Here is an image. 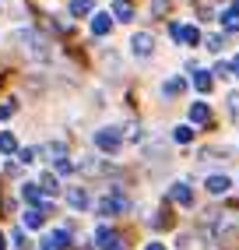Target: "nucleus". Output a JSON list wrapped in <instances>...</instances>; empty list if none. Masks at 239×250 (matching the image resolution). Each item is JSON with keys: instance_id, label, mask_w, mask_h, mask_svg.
<instances>
[{"instance_id": "18", "label": "nucleus", "mask_w": 239, "mask_h": 250, "mask_svg": "<svg viewBox=\"0 0 239 250\" xmlns=\"http://www.w3.org/2000/svg\"><path fill=\"white\" fill-rule=\"evenodd\" d=\"M25 226H28V229H36V226H42V211H39V208H32V211H25Z\"/></svg>"}, {"instance_id": "15", "label": "nucleus", "mask_w": 239, "mask_h": 250, "mask_svg": "<svg viewBox=\"0 0 239 250\" xmlns=\"http://www.w3.org/2000/svg\"><path fill=\"white\" fill-rule=\"evenodd\" d=\"M194 88H197V92H211V74H208V71H197Z\"/></svg>"}, {"instance_id": "3", "label": "nucleus", "mask_w": 239, "mask_h": 250, "mask_svg": "<svg viewBox=\"0 0 239 250\" xmlns=\"http://www.w3.org/2000/svg\"><path fill=\"white\" fill-rule=\"evenodd\" d=\"M130 49H134V57H151V49H155V39H151V32H134V39H130Z\"/></svg>"}, {"instance_id": "2", "label": "nucleus", "mask_w": 239, "mask_h": 250, "mask_svg": "<svg viewBox=\"0 0 239 250\" xmlns=\"http://www.w3.org/2000/svg\"><path fill=\"white\" fill-rule=\"evenodd\" d=\"M169 36H173L176 42H186V46H197V42H200V32H197L194 25H179V21L169 25Z\"/></svg>"}, {"instance_id": "11", "label": "nucleus", "mask_w": 239, "mask_h": 250, "mask_svg": "<svg viewBox=\"0 0 239 250\" xmlns=\"http://www.w3.org/2000/svg\"><path fill=\"white\" fill-rule=\"evenodd\" d=\"M190 120H194V124H208V120H211V109L204 106V103H194V106H190Z\"/></svg>"}, {"instance_id": "19", "label": "nucleus", "mask_w": 239, "mask_h": 250, "mask_svg": "<svg viewBox=\"0 0 239 250\" xmlns=\"http://www.w3.org/2000/svg\"><path fill=\"white\" fill-rule=\"evenodd\" d=\"M39 183H42V194H57V190H60V187H57V176H53V173H46V176H42Z\"/></svg>"}, {"instance_id": "25", "label": "nucleus", "mask_w": 239, "mask_h": 250, "mask_svg": "<svg viewBox=\"0 0 239 250\" xmlns=\"http://www.w3.org/2000/svg\"><path fill=\"white\" fill-rule=\"evenodd\" d=\"M0 250H4V236H0Z\"/></svg>"}, {"instance_id": "23", "label": "nucleus", "mask_w": 239, "mask_h": 250, "mask_svg": "<svg viewBox=\"0 0 239 250\" xmlns=\"http://www.w3.org/2000/svg\"><path fill=\"white\" fill-rule=\"evenodd\" d=\"M229 67H232V74H236V78H239V53H236V57H232V63H229Z\"/></svg>"}, {"instance_id": "4", "label": "nucleus", "mask_w": 239, "mask_h": 250, "mask_svg": "<svg viewBox=\"0 0 239 250\" xmlns=\"http://www.w3.org/2000/svg\"><path fill=\"white\" fill-rule=\"evenodd\" d=\"M95 243H99L102 250H120V236H116L113 229H106V226L95 229Z\"/></svg>"}, {"instance_id": "24", "label": "nucleus", "mask_w": 239, "mask_h": 250, "mask_svg": "<svg viewBox=\"0 0 239 250\" xmlns=\"http://www.w3.org/2000/svg\"><path fill=\"white\" fill-rule=\"evenodd\" d=\"M144 250H165V247H162V243H148Z\"/></svg>"}, {"instance_id": "1", "label": "nucleus", "mask_w": 239, "mask_h": 250, "mask_svg": "<svg viewBox=\"0 0 239 250\" xmlns=\"http://www.w3.org/2000/svg\"><path fill=\"white\" fill-rule=\"evenodd\" d=\"M92 141H95V148H102V152H116V148L123 145V130L120 127H102V130L92 134Z\"/></svg>"}, {"instance_id": "6", "label": "nucleus", "mask_w": 239, "mask_h": 250, "mask_svg": "<svg viewBox=\"0 0 239 250\" xmlns=\"http://www.w3.org/2000/svg\"><path fill=\"white\" fill-rule=\"evenodd\" d=\"M71 243V236H67V229H57V232H49V236L42 240V250H60Z\"/></svg>"}, {"instance_id": "20", "label": "nucleus", "mask_w": 239, "mask_h": 250, "mask_svg": "<svg viewBox=\"0 0 239 250\" xmlns=\"http://www.w3.org/2000/svg\"><path fill=\"white\" fill-rule=\"evenodd\" d=\"M14 148H18V141H14V134H0V152H14Z\"/></svg>"}, {"instance_id": "12", "label": "nucleus", "mask_w": 239, "mask_h": 250, "mask_svg": "<svg viewBox=\"0 0 239 250\" xmlns=\"http://www.w3.org/2000/svg\"><path fill=\"white\" fill-rule=\"evenodd\" d=\"M92 7H95V0H71V14H74V18L92 14Z\"/></svg>"}, {"instance_id": "7", "label": "nucleus", "mask_w": 239, "mask_h": 250, "mask_svg": "<svg viewBox=\"0 0 239 250\" xmlns=\"http://www.w3.org/2000/svg\"><path fill=\"white\" fill-rule=\"evenodd\" d=\"M169 197H173L176 205H194V194H190V187H186V183H173Z\"/></svg>"}, {"instance_id": "9", "label": "nucleus", "mask_w": 239, "mask_h": 250, "mask_svg": "<svg viewBox=\"0 0 239 250\" xmlns=\"http://www.w3.org/2000/svg\"><path fill=\"white\" fill-rule=\"evenodd\" d=\"M109 28H113L109 14H92V36H106Z\"/></svg>"}, {"instance_id": "13", "label": "nucleus", "mask_w": 239, "mask_h": 250, "mask_svg": "<svg viewBox=\"0 0 239 250\" xmlns=\"http://www.w3.org/2000/svg\"><path fill=\"white\" fill-rule=\"evenodd\" d=\"M162 92H165V95H183V92H186V81H183V78H169Z\"/></svg>"}, {"instance_id": "14", "label": "nucleus", "mask_w": 239, "mask_h": 250, "mask_svg": "<svg viewBox=\"0 0 239 250\" xmlns=\"http://www.w3.org/2000/svg\"><path fill=\"white\" fill-rule=\"evenodd\" d=\"M221 25H225L229 32H232V28H239V7H236V4H232L225 14H221Z\"/></svg>"}, {"instance_id": "21", "label": "nucleus", "mask_w": 239, "mask_h": 250, "mask_svg": "<svg viewBox=\"0 0 239 250\" xmlns=\"http://www.w3.org/2000/svg\"><path fill=\"white\" fill-rule=\"evenodd\" d=\"M221 46H225V39H221V36H211V39H208V49H211V53H221Z\"/></svg>"}, {"instance_id": "8", "label": "nucleus", "mask_w": 239, "mask_h": 250, "mask_svg": "<svg viewBox=\"0 0 239 250\" xmlns=\"http://www.w3.org/2000/svg\"><path fill=\"white\" fill-rule=\"evenodd\" d=\"M67 205L78 208V211H84V208H88V194H84L81 187H71V190H67Z\"/></svg>"}, {"instance_id": "10", "label": "nucleus", "mask_w": 239, "mask_h": 250, "mask_svg": "<svg viewBox=\"0 0 239 250\" xmlns=\"http://www.w3.org/2000/svg\"><path fill=\"white\" fill-rule=\"evenodd\" d=\"M21 194H25V201L28 205H42V187H39V183H25V187H21Z\"/></svg>"}, {"instance_id": "16", "label": "nucleus", "mask_w": 239, "mask_h": 250, "mask_svg": "<svg viewBox=\"0 0 239 250\" xmlns=\"http://www.w3.org/2000/svg\"><path fill=\"white\" fill-rule=\"evenodd\" d=\"M113 18H116V21H130V18H134L130 4H123V0H120V4H116V11H113Z\"/></svg>"}, {"instance_id": "5", "label": "nucleus", "mask_w": 239, "mask_h": 250, "mask_svg": "<svg viewBox=\"0 0 239 250\" xmlns=\"http://www.w3.org/2000/svg\"><path fill=\"white\" fill-rule=\"evenodd\" d=\"M204 187H208V194L221 197V194L232 187V180H229V176H208V180H204Z\"/></svg>"}, {"instance_id": "17", "label": "nucleus", "mask_w": 239, "mask_h": 250, "mask_svg": "<svg viewBox=\"0 0 239 250\" xmlns=\"http://www.w3.org/2000/svg\"><path fill=\"white\" fill-rule=\"evenodd\" d=\"M190 138H194V127H176V130H173V141H176V145H186Z\"/></svg>"}, {"instance_id": "26", "label": "nucleus", "mask_w": 239, "mask_h": 250, "mask_svg": "<svg viewBox=\"0 0 239 250\" xmlns=\"http://www.w3.org/2000/svg\"><path fill=\"white\" fill-rule=\"evenodd\" d=\"M236 7H239V0H236Z\"/></svg>"}, {"instance_id": "22", "label": "nucleus", "mask_w": 239, "mask_h": 250, "mask_svg": "<svg viewBox=\"0 0 239 250\" xmlns=\"http://www.w3.org/2000/svg\"><path fill=\"white\" fill-rule=\"evenodd\" d=\"M7 116H14V103H4V106H0V120H7Z\"/></svg>"}]
</instances>
